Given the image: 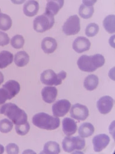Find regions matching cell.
<instances>
[{"label": "cell", "instance_id": "11", "mask_svg": "<svg viewBox=\"0 0 115 154\" xmlns=\"http://www.w3.org/2000/svg\"><path fill=\"white\" fill-rule=\"evenodd\" d=\"M114 100L109 96H104L100 98L97 103V107L100 113L102 114L109 113L114 106Z\"/></svg>", "mask_w": 115, "mask_h": 154}, {"label": "cell", "instance_id": "29", "mask_svg": "<svg viewBox=\"0 0 115 154\" xmlns=\"http://www.w3.org/2000/svg\"><path fill=\"white\" fill-rule=\"evenodd\" d=\"M99 31V27L97 24L92 23L89 24L86 28L85 33L88 37H93L96 36Z\"/></svg>", "mask_w": 115, "mask_h": 154}, {"label": "cell", "instance_id": "9", "mask_svg": "<svg viewBox=\"0 0 115 154\" xmlns=\"http://www.w3.org/2000/svg\"><path fill=\"white\" fill-rule=\"evenodd\" d=\"M71 107V103L67 100L57 101L52 106L53 114L55 117H63L68 112Z\"/></svg>", "mask_w": 115, "mask_h": 154}, {"label": "cell", "instance_id": "4", "mask_svg": "<svg viewBox=\"0 0 115 154\" xmlns=\"http://www.w3.org/2000/svg\"><path fill=\"white\" fill-rule=\"evenodd\" d=\"M54 22V16L45 12L43 14L35 18L33 22V28L39 33H43L53 27Z\"/></svg>", "mask_w": 115, "mask_h": 154}, {"label": "cell", "instance_id": "18", "mask_svg": "<svg viewBox=\"0 0 115 154\" xmlns=\"http://www.w3.org/2000/svg\"><path fill=\"white\" fill-rule=\"evenodd\" d=\"M64 5L63 0L48 1L47 3L46 13L52 16L56 15Z\"/></svg>", "mask_w": 115, "mask_h": 154}, {"label": "cell", "instance_id": "19", "mask_svg": "<svg viewBox=\"0 0 115 154\" xmlns=\"http://www.w3.org/2000/svg\"><path fill=\"white\" fill-rule=\"evenodd\" d=\"M57 47L56 40L51 37H46L42 42V48L46 54H51Z\"/></svg>", "mask_w": 115, "mask_h": 154}, {"label": "cell", "instance_id": "31", "mask_svg": "<svg viewBox=\"0 0 115 154\" xmlns=\"http://www.w3.org/2000/svg\"><path fill=\"white\" fill-rule=\"evenodd\" d=\"M6 152L7 154H17L19 152V148L15 143H9L6 146Z\"/></svg>", "mask_w": 115, "mask_h": 154}, {"label": "cell", "instance_id": "15", "mask_svg": "<svg viewBox=\"0 0 115 154\" xmlns=\"http://www.w3.org/2000/svg\"><path fill=\"white\" fill-rule=\"evenodd\" d=\"M39 10V4L37 1H28L23 7L24 14L27 17L36 16Z\"/></svg>", "mask_w": 115, "mask_h": 154}, {"label": "cell", "instance_id": "5", "mask_svg": "<svg viewBox=\"0 0 115 154\" xmlns=\"http://www.w3.org/2000/svg\"><path fill=\"white\" fill-rule=\"evenodd\" d=\"M67 74L65 71L56 74L53 70L48 69L44 71L40 76L41 82L48 86H58L62 84V81L66 77Z\"/></svg>", "mask_w": 115, "mask_h": 154}, {"label": "cell", "instance_id": "17", "mask_svg": "<svg viewBox=\"0 0 115 154\" xmlns=\"http://www.w3.org/2000/svg\"><path fill=\"white\" fill-rule=\"evenodd\" d=\"M4 88L9 94L11 100L17 95L20 91V85L19 82L14 80L7 81L3 86Z\"/></svg>", "mask_w": 115, "mask_h": 154}, {"label": "cell", "instance_id": "34", "mask_svg": "<svg viewBox=\"0 0 115 154\" xmlns=\"http://www.w3.org/2000/svg\"><path fill=\"white\" fill-rule=\"evenodd\" d=\"M4 75H2V73L0 72V85L1 83H2V82H4Z\"/></svg>", "mask_w": 115, "mask_h": 154}, {"label": "cell", "instance_id": "13", "mask_svg": "<svg viewBox=\"0 0 115 154\" xmlns=\"http://www.w3.org/2000/svg\"><path fill=\"white\" fill-rule=\"evenodd\" d=\"M91 46L90 41L83 36L77 37L73 43V48L77 53L88 51Z\"/></svg>", "mask_w": 115, "mask_h": 154}, {"label": "cell", "instance_id": "8", "mask_svg": "<svg viewBox=\"0 0 115 154\" xmlns=\"http://www.w3.org/2000/svg\"><path fill=\"white\" fill-rule=\"evenodd\" d=\"M70 116L79 121H84L89 116V111L88 107L80 103L74 104L70 111Z\"/></svg>", "mask_w": 115, "mask_h": 154}, {"label": "cell", "instance_id": "16", "mask_svg": "<svg viewBox=\"0 0 115 154\" xmlns=\"http://www.w3.org/2000/svg\"><path fill=\"white\" fill-rule=\"evenodd\" d=\"M62 126L64 133L68 136L74 134L77 130V126L75 121L68 117L63 120Z\"/></svg>", "mask_w": 115, "mask_h": 154}, {"label": "cell", "instance_id": "20", "mask_svg": "<svg viewBox=\"0 0 115 154\" xmlns=\"http://www.w3.org/2000/svg\"><path fill=\"white\" fill-rule=\"evenodd\" d=\"M30 61L28 54L24 51L18 52L14 57V63L17 66L23 67L25 66Z\"/></svg>", "mask_w": 115, "mask_h": 154}, {"label": "cell", "instance_id": "35", "mask_svg": "<svg viewBox=\"0 0 115 154\" xmlns=\"http://www.w3.org/2000/svg\"><path fill=\"white\" fill-rule=\"evenodd\" d=\"M4 152V147L0 144V154H3Z\"/></svg>", "mask_w": 115, "mask_h": 154}, {"label": "cell", "instance_id": "30", "mask_svg": "<svg viewBox=\"0 0 115 154\" xmlns=\"http://www.w3.org/2000/svg\"><path fill=\"white\" fill-rule=\"evenodd\" d=\"M30 128V126L28 122L24 124L16 126V130L17 133L21 136H24L27 134L28 133Z\"/></svg>", "mask_w": 115, "mask_h": 154}, {"label": "cell", "instance_id": "24", "mask_svg": "<svg viewBox=\"0 0 115 154\" xmlns=\"http://www.w3.org/2000/svg\"><path fill=\"white\" fill-rule=\"evenodd\" d=\"M94 128L90 123H83L79 128V134L82 137H88L93 134Z\"/></svg>", "mask_w": 115, "mask_h": 154}, {"label": "cell", "instance_id": "6", "mask_svg": "<svg viewBox=\"0 0 115 154\" xmlns=\"http://www.w3.org/2000/svg\"><path fill=\"white\" fill-rule=\"evenodd\" d=\"M85 140L81 136H66L62 142L63 149L68 153L73 152L74 151H82L85 148Z\"/></svg>", "mask_w": 115, "mask_h": 154}, {"label": "cell", "instance_id": "3", "mask_svg": "<svg viewBox=\"0 0 115 154\" xmlns=\"http://www.w3.org/2000/svg\"><path fill=\"white\" fill-rule=\"evenodd\" d=\"M32 123L39 128L53 130L59 127L60 121L59 117H53L45 112H39L33 116Z\"/></svg>", "mask_w": 115, "mask_h": 154}, {"label": "cell", "instance_id": "32", "mask_svg": "<svg viewBox=\"0 0 115 154\" xmlns=\"http://www.w3.org/2000/svg\"><path fill=\"white\" fill-rule=\"evenodd\" d=\"M7 100H11L8 92L4 88H0V105L5 103Z\"/></svg>", "mask_w": 115, "mask_h": 154}, {"label": "cell", "instance_id": "10", "mask_svg": "<svg viewBox=\"0 0 115 154\" xmlns=\"http://www.w3.org/2000/svg\"><path fill=\"white\" fill-rule=\"evenodd\" d=\"M110 137L105 134H100L95 136L92 140L94 151L96 152L102 151L109 144Z\"/></svg>", "mask_w": 115, "mask_h": 154}, {"label": "cell", "instance_id": "28", "mask_svg": "<svg viewBox=\"0 0 115 154\" xmlns=\"http://www.w3.org/2000/svg\"><path fill=\"white\" fill-rule=\"evenodd\" d=\"M13 128V123L8 119H4L0 121V131L7 133L11 131Z\"/></svg>", "mask_w": 115, "mask_h": 154}, {"label": "cell", "instance_id": "7", "mask_svg": "<svg viewBox=\"0 0 115 154\" xmlns=\"http://www.w3.org/2000/svg\"><path fill=\"white\" fill-rule=\"evenodd\" d=\"M63 31L68 36L75 35L80 30V20L77 15L70 16L63 26Z\"/></svg>", "mask_w": 115, "mask_h": 154}, {"label": "cell", "instance_id": "21", "mask_svg": "<svg viewBox=\"0 0 115 154\" xmlns=\"http://www.w3.org/2000/svg\"><path fill=\"white\" fill-rule=\"evenodd\" d=\"M14 56L8 51H2L0 52V69H5L13 61Z\"/></svg>", "mask_w": 115, "mask_h": 154}, {"label": "cell", "instance_id": "12", "mask_svg": "<svg viewBox=\"0 0 115 154\" xmlns=\"http://www.w3.org/2000/svg\"><path fill=\"white\" fill-rule=\"evenodd\" d=\"M97 1H83V4H81L79 8V15L85 19L91 18L94 13L93 5Z\"/></svg>", "mask_w": 115, "mask_h": 154}, {"label": "cell", "instance_id": "33", "mask_svg": "<svg viewBox=\"0 0 115 154\" xmlns=\"http://www.w3.org/2000/svg\"><path fill=\"white\" fill-rule=\"evenodd\" d=\"M10 43V38L8 35L0 31V46L4 47Z\"/></svg>", "mask_w": 115, "mask_h": 154}, {"label": "cell", "instance_id": "25", "mask_svg": "<svg viewBox=\"0 0 115 154\" xmlns=\"http://www.w3.org/2000/svg\"><path fill=\"white\" fill-rule=\"evenodd\" d=\"M115 16L109 15L103 20V25L105 30L109 33L113 34L115 32Z\"/></svg>", "mask_w": 115, "mask_h": 154}, {"label": "cell", "instance_id": "2", "mask_svg": "<svg viewBox=\"0 0 115 154\" xmlns=\"http://www.w3.org/2000/svg\"><path fill=\"white\" fill-rule=\"evenodd\" d=\"M1 113L8 117L16 125L27 122L26 112L13 103H7L1 108Z\"/></svg>", "mask_w": 115, "mask_h": 154}, {"label": "cell", "instance_id": "1", "mask_svg": "<svg viewBox=\"0 0 115 154\" xmlns=\"http://www.w3.org/2000/svg\"><path fill=\"white\" fill-rule=\"evenodd\" d=\"M105 63V57L99 54L91 56L82 55L77 60V66L83 72L91 73L102 67Z\"/></svg>", "mask_w": 115, "mask_h": 154}, {"label": "cell", "instance_id": "26", "mask_svg": "<svg viewBox=\"0 0 115 154\" xmlns=\"http://www.w3.org/2000/svg\"><path fill=\"white\" fill-rule=\"evenodd\" d=\"M12 26L11 17L4 13H0V29L4 31L8 30Z\"/></svg>", "mask_w": 115, "mask_h": 154}, {"label": "cell", "instance_id": "27", "mask_svg": "<svg viewBox=\"0 0 115 154\" xmlns=\"http://www.w3.org/2000/svg\"><path fill=\"white\" fill-rule=\"evenodd\" d=\"M24 39L20 35H15L11 39V45L15 49H20L24 45Z\"/></svg>", "mask_w": 115, "mask_h": 154}, {"label": "cell", "instance_id": "14", "mask_svg": "<svg viewBox=\"0 0 115 154\" xmlns=\"http://www.w3.org/2000/svg\"><path fill=\"white\" fill-rule=\"evenodd\" d=\"M58 91L56 87L46 86L42 91V96L43 101L48 103H54L57 96Z\"/></svg>", "mask_w": 115, "mask_h": 154}, {"label": "cell", "instance_id": "23", "mask_svg": "<svg viewBox=\"0 0 115 154\" xmlns=\"http://www.w3.org/2000/svg\"><path fill=\"white\" fill-rule=\"evenodd\" d=\"M60 148L59 143L54 141H49L44 146V149L41 153L43 154H59Z\"/></svg>", "mask_w": 115, "mask_h": 154}, {"label": "cell", "instance_id": "36", "mask_svg": "<svg viewBox=\"0 0 115 154\" xmlns=\"http://www.w3.org/2000/svg\"><path fill=\"white\" fill-rule=\"evenodd\" d=\"M0 13H1V9H0Z\"/></svg>", "mask_w": 115, "mask_h": 154}, {"label": "cell", "instance_id": "22", "mask_svg": "<svg viewBox=\"0 0 115 154\" xmlns=\"http://www.w3.org/2000/svg\"><path fill=\"white\" fill-rule=\"evenodd\" d=\"M99 85V78L95 75H90L85 78L84 87L89 91H92L97 88Z\"/></svg>", "mask_w": 115, "mask_h": 154}]
</instances>
